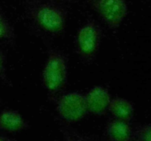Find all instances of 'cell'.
Segmentation results:
<instances>
[{"label":"cell","mask_w":151,"mask_h":141,"mask_svg":"<svg viewBox=\"0 0 151 141\" xmlns=\"http://www.w3.org/2000/svg\"><path fill=\"white\" fill-rule=\"evenodd\" d=\"M24 7L28 20L41 35L55 38L64 33L68 13L61 5L45 0H27Z\"/></svg>","instance_id":"obj_1"},{"label":"cell","mask_w":151,"mask_h":141,"mask_svg":"<svg viewBox=\"0 0 151 141\" xmlns=\"http://www.w3.org/2000/svg\"><path fill=\"white\" fill-rule=\"evenodd\" d=\"M69 76V61L61 50L48 46L47 59L41 73V82L47 98L55 103L66 88Z\"/></svg>","instance_id":"obj_2"},{"label":"cell","mask_w":151,"mask_h":141,"mask_svg":"<svg viewBox=\"0 0 151 141\" xmlns=\"http://www.w3.org/2000/svg\"><path fill=\"white\" fill-rule=\"evenodd\" d=\"M103 37V29L94 19L88 18L78 28L74 46L77 55L85 65H91L97 59Z\"/></svg>","instance_id":"obj_3"},{"label":"cell","mask_w":151,"mask_h":141,"mask_svg":"<svg viewBox=\"0 0 151 141\" xmlns=\"http://www.w3.org/2000/svg\"><path fill=\"white\" fill-rule=\"evenodd\" d=\"M55 104L57 115L67 124L78 123L88 114L85 95L78 91L63 92Z\"/></svg>","instance_id":"obj_4"},{"label":"cell","mask_w":151,"mask_h":141,"mask_svg":"<svg viewBox=\"0 0 151 141\" xmlns=\"http://www.w3.org/2000/svg\"><path fill=\"white\" fill-rule=\"evenodd\" d=\"M91 4L103 22L113 30L122 25L128 13L126 0H95Z\"/></svg>","instance_id":"obj_5"},{"label":"cell","mask_w":151,"mask_h":141,"mask_svg":"<svg viewBox=\"0 0 151 141\" xmlns=\"http://www.w3.org/2000/svg\"><path fill=\"white\" fill-rule=\"evenodd\" d=\"M84 95L88 113L97 116L106 114L111 99L109 88L103 85H95Z\"/></svg>","instance_id":"obj_6"},{"label":"cell","mask_w":151,"mask_h":141,"mask_svg":"<svg viewBox=\"0 0 151 141\" xmlns=\"http://www.w3.org/2000/svg\"><path fill=\"white\" fill-rule=\"evenodd\" d=\"M29 128V121L18 110L4 109L0 112V132L17 133Z\"/></svg>","instance_id":"obj_7"},{"label":"cell","mask_w":151,"mask_h":141,"mask_svg":"<svg viewBox=\"0 0 151 141\" xmlns=\"http://www.w3.org/2000/svg\"><path fill=\"white\" fill-rule=\"evenodd\" d=\"M133 129L129 122L114 118L109 120L104 128L103 136L111 141L132 140Z\"/></svg>","instance_id":"obj_8"},{"label":"cell","mask_w":151,"mask_h":141,"mask_svg":"<svg viewBox=\"0 0 151 141\" xmlns=\"http://www.w3.org/2000/svg\"><path fill=\"white\" fill-rule=\"evenodd\" d=\"M108 112H109L114 118L129 122L134 117V106L127 98L115 97L111 99Z\"/></svg>","instance_id":"obj_9"},{"label":"cell","mask_w":151,"mask_h":141,"mask_svg":"<svg viewBox=\"0 0 151 141\" xmlns=\"http://www.w3.org/2000/svg\"><path fill=\"white\" fill-rule=\"evenodd\" d=\"M17 35L14 27L0 7V41L16 46Z\"/></svg>","instance_id":"obj_10"},{"label":"cell","mask_w":151,"mask_h":141,"mask_svg":"<svg viewBox=\"0 0 151 141\" xmlns=\"http://www.w3.org/2000/svg\"><path fill=\"white\" fill-rule=\"evenodd\" d=\"M60 131L63 135V138L66 140H94L99 139L91 135L80 133L79 132L71 129L69 126L60 128Z\"/></svg>","instance_id":"obj_11"},{"label":"cell","mask_w":151,"mask_h":141,"mask_svg":"<svg viewBox=\"0 0 151 141\" xmlns=\"http://www.w3.org/2000/svg\"><path fill=\"white\" fill-rule=\"evenodd\" d=\"M132 140L150 141L151 124L142 125L133 129Z\"/></svg>","instance_id":"obj_12"},{"label":"cell","mask_w":151,"mask_h":141,"mask_svg":"<svg viewBox=\"0 0 151 141\" xmlns=\"http://www.w3.org/2000/svg\"><path fill=\"white\" fill-rule=\"evenodd\" d=\"M0 81L6 86L13 88V82L7 71V56L1 48H0Z\"/></svg>","instance_id":"obj_13"},{"label":"cell","mask_w":151,"mask_h":141,"mask_svg":"<svg viewBox=\"0 0 151 141\" xmlns=\"http://www.w3.org/2000/svg\"><path fill=\"white\" fill-rule=\"evenodd\" d=\"M10 140H15V139L7 136V135H5L4 133L0 132V141H10Z\"/></svg>","instance_id":"obj_14"},{"label":"cell","mask_w":151,"mask_h":141,"mask_svg":"<svg viewBox=\"0 0 151 141\" xmlns=\"http://www.w3.org/2000/svg\"><path fill=\"white\" fill-rule=\"evenodd\" d=\"M89 1H91H91H95V0H89Z\"/></svg>","instance_id":"obj_15"},{"label":"cell","mask_w":151,"mask_h":141,"mask_svg":"<svg viewBox=\"0 0 151 141\" xmlns=\"http://www.w3.org/2000/svg\"><path fill=\"white\" fill-rule=\"evenodd\" d=\"M1 100L0 99V105H1Z\"/></svg>","instance_id":"obj_16"},{"label":"cell","mask_w":151,"mask_h":141,"mask_svg":"<svg viewBox=\"0 0 151 141\" xmlns=\"http://www.w3.org/2000/svg\"><path fill=\"white\" fill-rule=\"evenodd\" d=\"M64 1H69V0H64Z\"/></svg>","instance_id":"obj_17"}]
</instances>
